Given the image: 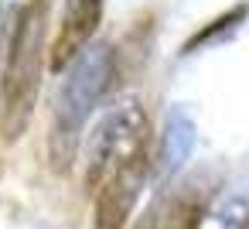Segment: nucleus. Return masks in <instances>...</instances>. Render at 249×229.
Listing matches in <instances>:
<instances>
[{
  "instance_id": "f257e3e1",
  "label": "nucleus",
  "mask_w": 249,
  "mask_h": 229,
  "mask_svg": "<svg viewBox=\"0 0 249 229\" xmlns=\"http://www.w3.org/2000/svg\"><path fill=\"white\" fill-rule=\"evenodd\" d=\"M116 62H113V48L109 45H86L65 72V82L58 89L55 99V120H52V134H48V157L55 171H69L75 154H79V140H82V127L89 120V113L99 106V99L106 96L109 82H113Z\"/></svg>"
},
{
  "instance_id": "f03ea898",
  "label": "nucleus",
  "mask_w": 249,
  "mask_h": 229,
  "mask_svg": "<svg viewBox=\"0 0 249 229\" xmlns=\"http://www.w3.org/2000/svg\"><path fill=\"white\" fill-rule=\"evenodd\" d=\"M45 35H48V4L31 0L18 14L4 65V86H0V134L7 144H14L31 123L45 72Z\"/></svg>"
},
{
  "instance_id": "7ed1b4c3",
  "label": "nucleus",
  "mask_w": 249,
  "mask_h": 229,
  "mask_svg": "<svg viewBox=\"0 0 249 229\" xmlns=\"http://www.w3.org/2000/svg\"><path fill=\"white\" fill-rule=\"evenodd\" d=\"M147 134H150V123H147V113L137 99H126L120 106H113L99 123L96 130L89 134V168H86V188H99V181L120 164L126 161L130 154L143 151L147 147Z\"/></svg>"
},
{
  "instance_id": "20e7f679",
  "label": "nucleus",
  "mask_w": 249,
  "mask_h": 229,
  "mask_svg": "<svg viewBox=\"0 0 249 229\" xmlns=\"http://www.w3.org/2000/svg\"><path fill=\"white\" fill-rule=\"evenodd\" d=\"M150 171V157L147 147L130 154L126 161H120L103 181H99V195H96V219L92 229H123Z\"/></svg>"
},
{
  "instance_id": "39448f33",
  "label": "nucleus",
  "mask_w": 249,
  "mask_h": 229,
  "mask_svg": "<svg viewBox=\"0 0 249 229\" xmlns=\"http://www.w3.org/2000/svg\"><path fill=\"white\" fill-rule=\"evenodd\" d=\"M103 18V0H65V14H62V28L58 38L52 45V69H65L96 35Z\"/></svg>"
},
{
  "instance_id": "423d86ee",
  "label": "nucleus",
  "mask_w": 249,
  "mask_h": 229,
  "mask_svg": "<svg viewBox=\"0 0 249 229\" xmlns=\"http://www.w3.org/2000/svg\"><path fill=\"white\" fill-rule=\"evenodd\" d=\"M191 147H195V123H191V116L181 113V110L167 113L164 134H160V147H157V178H171L191 157Z\"/></svg>"
},
{
  "instance_id": "0eeeda50",
  "label": "nucleus",
  "mask_w": 249,
  "mask_h": 229,
  "mask_svg": "<svg viewBox=\"0 0 249 229\" xmlns=\"http://www.w3.org/2000/svg\"><path fill=\"white\" fill-rule=\"evenodd\" d=\"M246 14H249V7L242 4V7H235V11H229V14H222V18H215V21H212L208 28H201V31H198V35H195V38H191V41L184 45V52H195L198 45H208L212 38H218V35H229V31H235V24H239V21H242Z\"/></svg>"
},
{
  "instance_id": "6e6552de",
  "label": "nucleus",
  "mask_w": 249,
  "mask_h": 229,
  "mask_svg": "<svg viewBox=\"0 0 249 229\" xmlns=\"http://www.w3.org/2000/svg\"><path fill=\"white\" fill-rule=\"evenodd\" d=\"M242 229H249V219H246V222H242Z\"/></svg>"
}]
</instances>
